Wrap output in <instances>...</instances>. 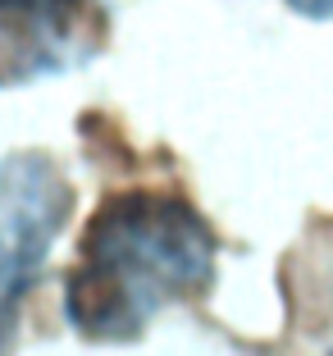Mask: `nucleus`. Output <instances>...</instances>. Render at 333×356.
Listing matches in <instances>:
<instances>
[{
	"instance_id": "2",
	"label": "nucleus",
	"mask_w": 333,
	"mask_h": 356,
	"mask_svg": "<svg viewBox=\"0 0 333 356\" xmlns=\"http://www.w3.org/2000/svg\"><path fill=\"white\" fill-rule=\"evenodd\" d=\"M73 210L64 169L42 151L0 156V347L14 343L28 293Z\"/></svg>"
},
{
	"instance_id": "1",
	"label": "nucleus",
	"mask_w": 333,
	"mask_h": 356,
	"mask_svg": "<svg viewBox=\"0 0 333 356\" xmlns=\"http://www.w3.org/2000/svg\"><path fill=\"white\" fill-rule=\"evenodd\" d=\"M215 233L174 192H115L83 233L64 283V315L83 338H137L165 306L206 293Z\"/></svg>"
},
{
	"instance_id": "4",
	"label": "nucleus",
	"mask_w": 333,
	"mask_h": 356,
	"mask_svg": "<svg viewBox=\"0 0 333 356\" xmlns=\"http://www.w3.org/2000/svg\"><path fill=\"white\" fill-rule=\"evenodd\" d=\"M288 5L306 19H333V0H288Z\"/></svg>"
},
{
	"instance_id": "3",
	"label": "nucleus",
	"mask_w": 333,
	"mask_h": 356,
	"mask_svg": "<svg viewBox=\"0 0 333 356\" xmlns=\"http://www.w3.org/2000/svg\"><path fill=\"white\" fill-rule=\"evenodd\" d=\"M101 37L105 0H0V87L69 74Z\"/></svg>"
}]
</instances>
